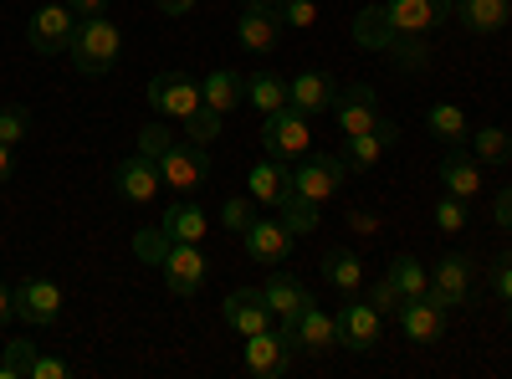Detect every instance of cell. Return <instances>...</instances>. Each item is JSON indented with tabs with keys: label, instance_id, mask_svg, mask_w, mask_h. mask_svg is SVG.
Returning a JSON list of instances; mask_svg holds the SVG:
<instances>
[{
	"label": "cell",
	"instance_id": "cell-1",
	"mask_svg": "<svg viewBox=\"0 0 512 379\" xmlns=\"http://www.w3.org/2000/svg\"><path fill=\"white\" fill-rule=\"evenodd\" d=\"M67 57H72V67H77L82 77H103V72H113V62L123 57V36H118V26H113L108 16H88V21H77Z\"/></svg>",
	"mask_w": 512,
	"mask_h": 379
},
{
	"label": "cell",
	"instance_id": "cell-2",
	"mask_svg": "<svg viewBox=\"0 0 512 379\" xmlns=\"http://www.w3.org/2000/svg\"><path fill=\"white\" fill-rule=\"evenodd\" d=\"M200 103H205V93H200V82H195L190 72H159V77L149 82V108H154L159 118L185 123Z\"/></svg>",
	"mask_w": 512,
	"mask_h": 379
},
{
	"label": "cell",
	"instance_id": "cell-3",
	"mask_svg": "<svg viewBox=\"0 0 512 379\" xmlns=\"http://www.w3.org/2000/svg\"><path fill=\"white\" fill-rule=\"evenodd\" d=\"M262 144H267L272 159H297V154H308V144H313L308 113H297V108H277V113H267V123H262Z\"/></svg>",
	"mask_w": 512,
	"mask_h": 379
},
{
	"label": "cell",
	"instance_id": "cell-4",
	"mask_svg": "<svg viewBox=\"0 0 512 379\" xmlns=\"http://www.w3.org/2000/svg\"><path fill=\"white\" fill-rule=\"evenodd\" d=\"M72 31H77V16H72L67 0H62V6H41V11L26 21V41H31V52H41V57L67 52V47H72Z\"/></svg>",
	"mask_w": 512,
	"mask_h": 379
},
{
	"label": "cell",
	"instance_id": "cell-5",
	"mask_svg": "<svg viewBox=\"0 0 512 379\" xmlns=\"http://www.w3.org/2000/svg\"><path fill=\"white\" fill-rule=\"evenodd\" d=\"M205 175H210L205 144H180V139H175V144L159 154V180H164V185H175V190H200Z\"/></svg>",
	"mask_w": 512,
	"mask_h": 379
},
{
	"label": "cell",
	"instance_id": "cell-6",
	"mask_svg": "<svg viewBox=\"0 0 512 379\" xmlns=\"http://www.w3.org/2000/svg\"><path fill=\"white\" fill-rule=\"evenodd\" d=\"M164 267V282L175 298H195L205 287V257H200V241H175L169 246V257L159 262Z\"/></svg>",
	"mask_w": 512,
	"mask_h": 379
},
{
	"label": "cell",
	"instance_id": "cell-7",
	"mask_svg": "<svg viewBox=\"0 0 512 379\" xmlns=\"http://www.w3.org/2000/svg\"><path fill=\"white\" fill-rule=\"evenodd\" d=\"M466 292H472V262L461 257V251H451V257H441L436 262V272H431V287H425V298H431L436 308H461L466 303Z\"/></svg>",
	"mask_w": 512,
	"mask_h": 379
},
{
	"label": "cell",
	"instance_id": "cell-8",
	"mask_svg": "<svg viewBox=\"0 0 512 379\" xmlns=\"http://www.w3.org/2000/svg\"><path fill=\"white\" fill-rule=\"evenodd\" d=\"M384 11H390L395 31L425 36V31H436L456 16V0H384Z\"/></svg>",
	"mask_w": 512,
	"mask_h": 379
},
{
	"label": "cell",
	"instance_id": "cell-9",
	"mask_svg": "<svg viewBox=\"0 0 512 379\" xmlns=\"http://www.w3.org/2000/svg\"><path fill=\"white\" fill-rule=\"evenodd\" d=\"M159 159H149V154H139L134 149V159H123L118 170H113V190L123 195V200H134V205H149L154 195H159Z\"/></svg>",
	"mask_w": 512,
	"mask_h": 379
},
{
	"label": "cell",
	"instance_id": "cell-10",
	"mask_svg": "<svg viewBox=\"0 0 512 379\" xmlns=\"http://www.w3.org/2000/svg\"><path fill=\"white\" fill-rule=\"evenodd\" d=\"M57 313H62V292H57V282L52 277H26L21 287H16V318L21 323H57Z\"/></svg>",
	"mask_w": 512,
	"mask_h": 379
},
{
	"label": "cell",
	"instance_id": "cell-11",
	"mask_svg": "<svg viewBox=\"0 0 512 379\" xmlns=\"http://www.w3.org/2000/svg\"><path fill=\"white\" fill-rule=\"evenodd\" d=\"M333 118H338V129L344 134H369L374 123H379V98L369 82H354V88H344L333 98Z\"/></svg>",
	"mask_w": 512,
	"mask_h": 379
},
{
	"label": "cell",
	"instance_id": "cell-12",
	"mask_svg": "<svg viewBox=\"0 0 512 379\" xmlns=\"http://www.w3.org/2000/svg\"><path fill=\"white\" fill-rule=\"evenodd\" d=\"M241 241H246V251H251V262H267V267H282L287 257H292V231L282 226V221H251L246 231H241Z\"/></svg>",
	"mask_w": 512,
	"mask_h": 379
},
{
	"label": "cell",
	"instance_id": "cell-13",
	"mask_svg": "<svg viewBox=\"0 0 512 379\" xmlns=\"http://www.w3.org/2000/svg\"><path fill=\"white\" fill-rule=\"evenodd\" d=\"M246 369H251L256 379H287L292 349L277 339L272 328H262V333H251V339H246Z\"/></svg>",
	"mask_w": 512,
	"mask_h": 379
},
{
	"label": "cell",
	"instance_id": "cell-14",
	"mask_svg": "<svg viewBox=\"0 0 512 379\" xmlns=\"http://www.w3.org/2000/svg\"><path fill=\"white\" fill-rule=\"evenodd\" d=\"M333 98H338V82L328 77V72H297L292 82H287V108H297V113H333Z\"/></svg>",
	"mask_w": 512,
	"mask_h": 379
},
{
	"label": "cell",
	"instance_id": "cell-15",
	"mask_svg": "<svg viewBox=\"0 0 512 379\" xmlns=\"http://www.w3.org/2000/svg\"><path fill=\"white\" fill-rule=\"evenodd\" d=\"M277 36H282V11L277 6H246L241 11V21H236V41L246 52H272L277 47Z\"/></svg>",
	"mask_w": 512,
	"mask_h": 379
},
{
	"label": "cell",
	"instance_id": "cell-16",
	"mask_svg": "<svg viewBox=\"0 0 512 379\" xmlns=\"http://www.w3.org/2000/svg\"><path fill=\"white\" fill-rule=\"evenodd\" d=\"M221 318H226V328L241 333V339H251V333L272 328V308H267V298H262V292H251V287H236V292H231L226 308H221Z\"/></svg>",
	"mask_w": 512,
	"mask_h": 379
},
{
	"label": "cell",
	"instance_id": "cell-17",
	"mask_svg": "<svg viewBox=\"0 0 512 379\" xmlns=\"http://www.w3.org/2000/svg\"><path fill=\"white\" fill-rule=\"evenodd\" d=\"M395 318L405 328V339H415V344H436L446 333V308H436L431 298H405Z\"/></svg>",
	"mask_w": 512,
	"mask_h": 379
},
{
	"label": "cell",
	"instance_id": "cell-18",
	"mask_svg": "<svg viewBox=\"0 0 512 379\" xmlns=\"http://www.w3.org/2000/svg\"><path fill=\"white\" fill-rule=\"evenodd\" d=\"M246 190H251L256 205H282V200L297 190V180H292V170H287V159H262V164L246 175Z\"/></svg>",
	"mask_w": 512,
	"mask_h": 379
},
{
	"label": "cell",
	"instance_id": "cell-19",
	"mask_svg": "<svg viewBox=\"0 0 512 379\" xmlns=\"http://www.w3.org/2000/svg\"><path fill=\"white\" fill-rule=\"evenodd\" d=\"M338 344H349L354 354L379 344V308L374 303H349L338 313Z\"/></svg>",
	"mask_w": 512,
	"mask_h": 379
},
{
	"label": "cell",
	"instance_id": "cell-20",
	"mask_svg": "<svg viewBox=\"0 0 512 379\" xmlns=\"http://www.w3.org/2000/svg\"><path fill=\"white\" fill-rule=\"evenodd\" d=\"M292 180H297V195H308V200L323 205L338 190V180H344V164H338V154H318V159L303 164V170H292Z\"/></svg>",
	"mask_w": 512,
	"mask_h": 379
},
{
	"label": "cell",
	"instance_id": "cell-21",
	"mask_svg": "<svg viewBox=\"0 0 512 379\" xmlns=\"http://www.w3.org/2000/svg\"><path fill=\"white\" fill-rule=\"evenodd\" d=\"M262 298H267V308L277 318H303V308L313 303V292L297 282V277H287V272H272L267 287H262Z\"/></svg>",
	"mask_w": 512,
	"mask_h": 379
},
{
	"label": "cell",
	"instance_id": "cell-22",
	"mask_svg": "<svg viewBox=\"0 0 512 379\" xmlns=\"http://www.w3.org/2000/svg\"><path fill=\"white\" fill-rule=\"evenodd\" d=\"M441 185H446L451 195H461V200H472V195L482 190V159L451 149V154L441 159Z\"/></svg>",
	"mask_w": 512,
	"mask_h": 379
},
{
	"label": "cell",
	"instance_id": "cell-23",
	"mask_svg": "<svg viewBox=\"0 0 512 379\" xmlns=\"http://www.w3.org/2000/svg\"><path fill=\"white\" fill-rule=\"evenodd\" d=\"M354 41H359L364 52H390V41H395L390 11H384V6H364V11L354 16Z\"/></svg>",
	"mask_w": 512,
	"mask_h": 379
},
{
	"label": "cell",
	"instance_id": "cell-24",
	"mask_svg": "<svg viewBox=\"0 0 512 379\" xmlns=\"http://www.w3.org/2000/svg\"><path fill=\"white\" fill-rule=\"evenodd\" d=\"M297 339H303V354H328L338 344V318H328L323 308H303V318H297Z\"/></svg>",
	"mask_w": 512,
	"mask_h": 379
},
{
	"label": "cell",
	"instance_id": "cell-25",
	"mask_svg": "<svg viewBox=\"0 0 512 379\" xmlns=\"http://www.w3.org/2000/svg\"><path fill=\"white\" fill-rule=\"evenodd\" d=\"M456 11H461V26L466 31H502L512 21V0H456Z\"/></svg>",
	"mask_w": 512,
	"mask_h": 379
},
{
	"label": "cell",
	"instance_id": "cell-26",
	"mask_svg": "<svg viewBox=\"0 0 512 379\" xmlns=\"http://www.w3.org/2000/svg\"><path fill=\"white\" fill-rule=\"evenodd\" d=\"M200 93H205V108H216V113H231L236 103H246V77L216 67L205 82H200Z\"/></svg>",
	"mask_w": 512,
	"mask_h": 379
},
{
	"label": "cell",
	"instance_id": "cell-27",
	"mask_svg": "<svg viewBox=\"0 0 512 379\" xmlns=\"http://www.w3.org/2000/svg\"><path fill=\"white\" fill-rule=\"evenodd\" d=\"M384 149H390V144H384L374 129H369V134H349V139H344V154H338V164H344V175H369Z\"/></svg>",
	"mask_w": 512,
	"mask_h": 379
},
{
	"label": "cell",
	"instance_id": "cell-28",
	"mask_svg": "<svg viewBox=\"0 0 512 379\" xmlns=\"http://www.w3.org/2000/svg\"><path fill=\"white\" fill-rule=\"evenodd\" d=\"M159 226L169 231V241H200V236L210 231V221H205V210H200V205H190V200H180V205H169L164 216H159Z\"/></svg>",
	"mask_w": 512,
	"mask_h": 379
},
{
	"label": "cell",
	"instance_id": "cell-29",
	"mask_svg": "<svg viewBox=\"0 0 512 379\" xmlns=\"http://www.w3.org/2000/svg\"><path fill=\"white\" fill-rule=\"evenodd\" d=\"M246 103L256 108V113H277V108H287V82L277 77V72H251L246 77Z\"/></svg>",
	"mask_w": 512,
	"mask_h": 379
},
{
	"label": "cell",
	"instance_id": "cell-30",
	"mask_svg": "<svg viewBox=\"0 0 512 379\" xmlns=\"http://www.w3.org/2000/svg\"><path fill=\"white\" fill-rule=\"evenodd\" d=\"M277 221L292 231V236H313L318 226H323V216H318V200H308V195H287L282 205H277Z\"/></svg>",
	"mask_w": 512,
	"mask_h": 379
},
{
	"label": "cell",
	"instance_id": "cell-31",
	"mask_svg": "<svg viewBox=\"0 0 512 379\" xmlns=\"http://www.w3.org/2000/svg\"><path fill=\"white\" fill-rule=\"evenodd\" d=\"M323 277H328L338 292H359V282H364V267H359V257H354V251L333 246L328 257H323Z\"/></svg>",
	"mask_w": 512,
	"mask_h": 379
},
{
	"label": "cell",
	"instance_id": "cell-32",
	"mask_svg": "<svg viewBox=\"0 0 512 379\" xmlns=\"http://www.w3.org/2000/svg\"><path fill=\"white\" fill-rule=\"evenodd\" d=\"M425 129H431L436 139H446V144H466V139H472V129H466V113H461L456 103H436L431 113H425Z\"/></svg>",
	"mask_w": 512,
	"mask_h": 379
},
{
	"label": "cell",
	"instance_id": "cell-33",
	"mask_svg": "<svg viewBox=\"0 0 512 379\" xmlns=\"http://www.w3.org/2000/svg\"><path fill=\"white\" fill-rule=\"evenodd\" d=\"M390 57H395V67H400V72H420L425 62H431V41L415 36V31H395Z\"/></svg>",
	"mask_w": 512,
	"mask_h": 379
},
{
	"label": "cell",
	"instance_id": "cell-34",
	"mask_svg": "<svg viewBox=\"0 0 512 379\" xmlns=\"http://www.w3.org/2000/svg\"><path fill=\"white\" fill-rule=\"evenodd\" d=\"M390 282L400 287V298H425V287H431V272H425L415 257H395V262H390Z\"/></svg>",
	"mask_w": 512,
	"mask_h": 379
},
{
	"label": "cell",
	"instance_id": "cell-35",
	"mask_svg": "<svg viewBox=\"0 0 512 379\" xmlns=\"http://www.w3.org/2000/svg\"><path fill=\"white\" fill-rule=\"evenodd\" d=\"M472 154L482 159V164H502L512 159V134H502V129H482V134H472Z\"/></svg>",
	"mask_w": 512,
	"mask_h": 379
},
{
	"label": "cell",
	"instance_id": "cell-36",
	"mask_svg": "<svg viewBox=\"0 0 512 379\" xmlns=\"http://www.w3.org/2000/svg\"><path fill=\"white\" fill-rule=\"evenodd\" d=\"M31 364H36V344L31 339H11L6 359H0V379H31Z\"/></svg>",
	"mask_w": 512,
	"mask_h": 379
},
{
	"label": "cell",
	"instance_id": "cell-37",
	"mask_svg": "<svg viewBox=\"0 0 512 379\" xmlns=\"http://www.w3.org/2000/svg\"><path fill=\"white\" fill-rule=\"evenodd\" d=\"M221 118L226 113H216V108H195L190 118H185V134H190V144H210V139H221Z\"/></svg>",
	"mask_w": 512,
	"mask_h": 379
},
{
	"label": "cell",
	"instance_id": "cell-38",
	"mask_svg": "<svg viewBox=\"0 0 512 379\" xmlns=\"http://www.w3.org/2000/svg\"><path fill=\"white\" fill-rule=\"evenodd\" d=\"M26 134H31V113H26L21 103H6V108H0V139L16 149Z\"/></svg>",
	"mask_w": 512,
	"mask_h": 379
},
{
	"label": "cell",
	"instance_id": "cell-39",
	"mask_svg": "<svg viewBox=\"0 0 512 379\" xmlns=\"http://www.w3.org/2000/svg\"><path fill=\"white\" fill-rule=\"evenodd\" d=\"M169 246H175V241H169V231H164V226H149V231H139V236H134V251H139L144 262H164V257H169Z\"/></svg>",
	"mask_w": 512,
	"mask_h": 379
},
{
	"label": "cell",
	"instance_id": "cell-40",
	"mask_svg": "<svg viewBox=\"0 0 512 379\" xmlns=\"http://www.w3.org/2000/svg\"><path fill=\"white\" fill-rule=\"evenodd\" d=\"M282 26H297V31H308L318 26V0H282Z\"/></svg>",
	"mask_w": 512,
	"mask_h": 379
},
{
	"label": "cell",
	"instance_id": "cell-41",
	"mask_svg": "<svg viewBox=\"0 0 512 379\" xmlns=\"http://www.w3.org/2000/svg\"><path fill=\"white\" fill-rule=\"evenodd\" d=\"M169 144H175V129H169V123H149V129L139 134V154H149V159H159Z\"/></svg>",
	"mask_w": 512,
	"mask_h": 379
},
{
	"label": "cell",
	"instance_id": "cell-42",
	"mask_svg": "<svg viewBox=\"0 0 512 379\" xmlns=\"http://www.w3.org/2000/svg\"><path fill=\"white\" fill-rule=\"evenodd\" d=\"M369 303L379 308V318H384V313H400V303H405V298H400V287L390 282V272H384V277L374 282V292H369Z\"/></svg>",
	"mask_w": 512,
	"mask_h": 379
},
{
	"label": "cell",
	"instance_id": "cell-43",
	"mask_svg": "<svg viewBox=\"0 0 512 379\" xmlns=\"http://www.w3.org/2000/svg\"><path fill=\"white\" fill-rule=\"evenodd\" d=\"M436 226H441V231H461V226H466V200H461V195H446V200L436 205Z\"/></svg>",
	"mask_w": 512,
	"mask_h": 379
},
{
	"label": "cell",
	"instance_id": "cell-44",
	"mask_svg": "<svg viewBox=\"0 0 512 379\" xmlns=\"http://www.w3.org/2000/svg\"><path fill=\"white\" fill-rule=\"evenodd\" d=\"M221 221H226L231 231H246V226L256 221V200H226V205H221Z\"/></svg>",
	"mask_w": 512,
	"mask_h": 379
},
{
	"label": "cell",
	"instance_id": "cell-45",
	"mask_svg": "<svg viewBox=\"0 0 512 379\" xmlns=\"http://www.w3.org/2000/svg\"><path fill=\"white\" fill-rule=\"evenodd\" d=\"M492 287L502 292V303H512V251L492 257Z\"/></svg>",
	"mask_w": 512,
	"mask_h": 379
},
{
	"label": "cell",
	"instance_id": "cell-46",
	"mask_svg": "<svg viewBox=\"0 0 512 379\" xmlns=\"http://www.w3.org/2000/svg\"><path fill=\"white\" fill-rule=\"evenodd\" d=\"M72 369L62 364V359H47V354H36V364H31V379H67Z\"/></svg>",
	"mask_w": 512,
	"mask_h": 379
},
{
	"label": "cell",
	"instance_id": "cell-47",
	"mask_svg": "<svg viewBox=\"0 0 512 379\" xmlns=\"http://www.w3.org/2000/svg\"><path fill=\"white\" fill-rule=\"evenodd\" d=\"M67 6H72L77 21H88V16H103L108 11V0H67Z\"/></svg>",
	"mask_w": 512,
	"mask_h": 379
},
{
	"label": "cell",
	"instance_id": "cell-48",
	"mask_svg": "<svg viewBox=\"0 0 512 379\" xmlns=\"http://www.w3.org/2000/svg\"><path fill=\"white\" fill-rule=\"evenodd\" d=\"M492 210H497V226H507V231H512V185L497 195V205H492Z\"/></svg>",
	"mask_w": 512,
	"mask_h": 379
},
{
	"label": "cell",
	"instance_id": "cell-49",
	"mask_svg": "<svg viewBox=\"0 0 512 379\" xmlns=\"http://www.w3.org/2000/svg\"><path fill=\"white\" fill-rule=\"evenodd\" d=\"M11 313H16V292H11L6 282H0V328L11 323Z\"/></svg>",
	"mask_w": 512,
	"mask_h": 379
},
{
	"label": "cell",
	"instance_id": "cell-50",
	"mask_svg": "<svg viewBox=\"0 0 512 379\" xmlns=\"http://www.w3.org/2000/svg\"><path fill=\"white\" fill-rule=\"evenodd\" d=\"M11 170H16V159H11V144H6V139H0V185H6V180H11Z\"/></svg>",
	"mask_w": 512,
	"mask_h": 379
},
{
	"label": "cell",
	"instance_id": "cell-51",
	"mask_svg": "<svg viewBox=\"0 0 512 379\" xmlns=\"http://www.w3.org/2000/svg\"><path fill=\"white\" fill-rule=\"evenodd\" d=\"M154 6H159L164 16H180V11H190V6H195V0H154Z\"/></svg>",
	"mask_w": 512,
	"mask_h": 379
},
{
	"label": "cell",
	"instance_id": "cell-52",
	"mask_svg": "<svg viewBox=\"0 0 512 379\" xmlns=\"http://www.w3.org/2000/svg\"><path fill=\"white\" fill-rule=\"evenodd\" d=\"M349 226H354V231H374V226H379V221H374V216H369V210H354V216H349Z\"/></svg>",
	"mask_w": 512,
	"mask_h": 379
},
{
	"label": "cell",
	"instance_id": "cell-53",
	"mask_svg": "<svg viewBox=\"0 0 512 379\" xmlns=\"http://www.w3.org/2000/svg\"><path fill=\"white\" fill-rule=\"evenodd\" d=\"M241 6H282V0H241Z\"/></svg>",
	"mask_w": 512,
	"mask_h": 379
}]
</instances>
